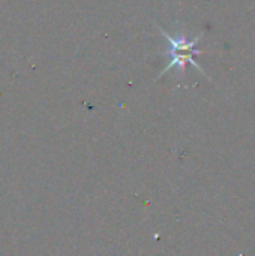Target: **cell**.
<instances>
[{
    "label": "cell",
    "mask_w": 255,
    "mask_h": 256,
    "mask_svg": "<svg viewBox=\"0 0 255 256\" xmlns=\"http://www.w3.org/2000/svg\"><path fill=\"white\" fill-rule=\"evenodd\" d=\"M159 30H161V33L164 34V38L167 39V42H168V45H170V48H168V51H167V54H168V57H170V63H168L167 68L164 69L162 75L167 74V72H168L170 69H173V68H177L179 72L182 74L183 69H185V64H188V63H191V64L195 66L203 75H206V72L203 70V68L195 62V56L201 54V51L197 48V44L201 40L200 36L195 38V39H192V40H189V39H186L183 34L174 38V36L168 34L167 32H164L162 28H159ZM206 76H207V75H206Z\"/></svg>",
    "instance_id": "obj_1"
}]
</instances>
